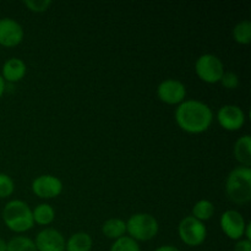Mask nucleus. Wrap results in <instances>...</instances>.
Instances as JSON below:
<instances>
[{"instance_id":"nucleus-1","label":"nucleus","mask_w":251,"mask_h":251,"mask_svg":"<svg viewBox=\"0 0 251 251\" xmlns=\"http://www.w3.org/2000/svg\"><path fill=\"white\" fill-rule=\"evenodd\" d=\"M176 122L188 134H202L210 129L213 122V112L206 103L198 100H188L176 107Z\"/></svg>"},{"instance_id":"nucleus-2","label":"nucleus","mask_w":251,"mask_h":251,"mask_svg":"<svg viewBox=\"0 0 251 251\" xmlns=\"http://www.w3.org/2000/svg\"><path fill=\"white\" fill-rule=\"evenodd\" d=\"M226 193L230 201L238 205H245L251 200V168L235 167L227 176Z\"/></svg>"},{"instance_id":"nucleus-3","label":"nucleus","mask_w":251,"mask_h":251,"mask_svg":"<svg viewBox=\"0 0 251 251\" xmlns=\"http://www.w3.org/2000/svg\"><path fill=\"white\" fill-rule=\"evenodd\" d=\"M1 217L5 226L14 233H25L34 226L31 207L22 200L9 201L2 208Z\"/></svg>"},{"instance_id":"nucleus-4","label":"nucleus","mask_w":251,"mask_h":251,"mask_svg":"<svg viewBox=\"0 0 251 251\" xmlns=\"http://www.w3.org/2000/svg\"><path fill=\"white\" fill-rule=\"evenodd\" d=\"M158 230V222L150 213H135L126 221V233L130 238L136 240L137 243L149 242V240L153 239Z\"/></svg>"},{"instance_id":"nucleus-5","label":"nucleus","mask_w":251,"mask_h":251,"mask_svg":"<svg viewBox=\"0 0 251 251\" xmlns=\"http://www.w3.org/2000/svg\"><path fill=\"white\" fill-rule=\"evenodd\" d=\"M178 234L181 242L188 247H200L207 237V228L203 222L196 220L193 216H186L179 222Z\"/></svg>"},{"instance_id":"nucleus-6","label":"nucleus","mask_w":251,"mask_h":251,"mask_svg":"<svg viewBox=\"0 0 251 251\" xmlns=\"http://www.w3.org/2000/svg\"><path fill=\"white\" fill-rule=\"evenodd\" d=\"M225 71V64L215 54H202L196 59L195 73L203 82H220Z\"/></svg>"},{"instance_id":"nucleus-7","label":"nucleus","mask_w":251,"mask_h":251,"mask_svg":"<svg viewBox=\"0 0 251 251\" xmlns=\"http://www.w3.org/2000/svg\"><path fill=\"white\" fill-rule=\"evenodd\" d=\"M159 100L169 105H179L185 100L186 87L180 80L166 78L157 87Z\"/></svg>"},{"instance_id":"nucleus-8","label":"nucleus","mask_w":251,"mask_h":251,"mask_svg":"<svg viewBox=\"0 0 251 251\" xmlns=\"http://www.w3.org/2000/svg\"><path fill=\"white\" fill-rule=\"evenodd\" d=\"M220 225L222 232L225 233L229 239L240 240L244 237L247 222H245L244 217H243L242 213H240L239 211H226V212L221 216Z\"/></svg>"},{"instance_id":"nucleus-9","label":"nucleus","mask_w":251,"mask_h":251,"mask_svg":"<svg viewBox=\"0 0 251 251\" xmlns=\"http://www.w3.org/2000/svg\"><path fill=\"white\" fill-rule=\"evenodd\" d=\"M32 191L41 199H54L63 191V181L51 174H42L32 181Z\"/></svg>"},{"instance_id":"nucleus-10","label":"nucleus","mask_w":251,"mask_h":251,"mask_svg":"<svg viewBox=\"0 0 251 251\" xmlns=\"http://www.w3.org/2000/svg\"><path fill=\"white\" fill-rule=\"evenodd\" d=\"M217 122L227 131H237L245 124V113L239 105L226 104L218 109Z\"/></svg>"},{"instance_id":"nucleus-11","label":"nucleus","mask_w":251,"mask_h":251,"mask_svg":"<svg viewBox=\"0 0 251 251\" xmlns=\"http://www.w3.org/2000/svg\"><path fill=\"white\" fill-rule=\"evenodd\" d=\"M25 36L21 25L11 17L0 19V46L12 48L19 46Z\"/></svg>"},{"instance_id":"nucleus-12","label":"nucleus","mask_w":251,"mask_h":251,"mask_svg":"<svg viewBox=\"0 0 251 251\" xmlns=\"http://www.w3.org/2000/svg\"><path fill=\"white\" fill-rule=\"evenodd\" d=\"M33 242L37 251H65V238L54 228L41 230Z\"/></svg>"},{"instance_id":"nucleus-13","label":"nucleus","mask_w":251,"mask_h":251,"mask_svg":"<svg viewBox=\"0 0 251 251\" xmlns=\"http://www.w3.org/2000/svg\"><path fill=\"white\" fill-rule=\"evenodd\" d=\"M27 73V66L25 61L20 58H10L4 63L1 69V77L5 82L16 83L25 77Z\"/></svg>"},{"instance_id":"nucleus-14","label":"nucleus","mask_w":251,"mask_h":251,"mask_svg":"<svg viewBox=\"0 0 251 251\" xmlns=\"http://www.w3.org/2000/svg\"><path fill=\"white\" fill-rule=\"evenodd\" d=\"M234 157L242 166H251V137L250 135H244L239 137L234 144Z\"/></svg>"},{"instance_id":"nucleus-15","label":"nucleus","mask_w":251,"mask_h":251,"mask_svg":"<svg viewBox=\"0 0 251 251\" xmlns=\"http://www.w3.org/2000/svg\"><path fill=\"white\" fill-rule=\"evenodd\" d=\"M93 240L88 233L77 232L71 235L65 244L66 251H91Z\"/></svg>"},{"instance_id":"nucleus-16","label":"nucleus","mask_w":251,"mask_h":251,"mask_svg":"<svg viewBox=\"0 0 251 251\" xmlns=\"http://www.w3.org/2000/svg\"><path fill=\"white\" fill-rule=\"evenodd\" d=\"M102 233L109 239H119L126 233V222L122 218H109L103 223Z\"/></svg>"},{"instance_id":"nucleus-17","label":"nucleus","mask_w":251,"mask_h":251,"mask_svg":"<svg viewBox=\"0 0 251 251\" xmlns=\"http://www.w3.org/2000/svg\"><path fill=\"white\" fill-rule=\"evenodd\" d=\"M33 222L39 226H49L55 220V210L49 203H39L32 210Z\"/></svg>"},{"instance_id":"nucleus-18","label":"nucleus","mask_w":251,"mask_h":251,"mask_svg":"<svg viewBox=\"0 0 251 251\" xmlns=\"http://www.w3.org/2000/svg\"><path fill=\"white\" fill-rule=\"evenodd\" d=\"M213 215H215V205L210 200L202 199L193 206V215L191 216L201 222L208 221Z\"/></svg>"},{"instance_id":"nucleus-19","label":"nucleus","mask_w":251,"mask_h":251,"mask_svg":"<svg viewBox=\"0 0 251 251\" xmlns=\"http://www.w3.org/2000/svg\"><path fill=\"white\" fill-rule=\"evenodd\" d=\"M233 37L237 43L247 46L251 43V22L249 20H242L233 28Z\"/></svg>"},{"instance_id":"nucleus-20","label":"nucleus","mask_w":251,"mask_h":251,"mask_svg":"<svg viewBox=\"0 0 251 251\" xmlns=\"http://www.w3.org/2000/svg\"><path fill=\"white\" fill-rule=\"evenodd\" d=\"M6 251H37L34 242L24 235H16L7 242Z\"/></svg>"},{"instance_id":"nucleus-21","label":"nucleus","mask_w":251,"mask_h":251,"mask_svg":"<svg viewBox=\"0 0 251 251\" xmlns=\"http://www.w3.org/2000/svg\"><path fill=\"white\" fill-rule=\"evenodd\" d=\"M109 251H141V249L136 240L130 238L129 235H124V237L114 240Z\"/></svg>"},{"instance_id":"nucleus-22","label":"nucleus","mask_w":251,"mask_h":251,"mask_svg":"<svg viewBox=\"0 0 251 251\" xmlns=\"http://www.w3.org/2000/svg\"><path fill=\"white\" fill-rule=\"evenodd\" d=\"M15 191V183L11 176L5 173H0V199L11 196Z\"/></svg>"},{"instance_id":"nucleus-23","label":"nucleus","mask_w":251,"mask_h":251,"mask_svg":"<svg viewBox=\"0 0 251 251\" xmlns=\"http://www.w3.org/2000/svg\"><path fill=\"white\" fill-rule=\"evenodd\" d=\"M53 4L51 0H25L24 5L32 12H44Z\"/></svg>"},{"instance_id":"nucleus-24","label":"nucleus","mask_w":251,"mask_h":251,"mask_svg":"<svg viewBox=\"0 0 251 251\" xmlns=\"http://www.w3.org/2000/svg\"><path fill=\"white\" fill-rule=\"evenodd\" d=\"M220 82L227 90H235L239 86V77L233 71H225V74L221 77Z\"/></svg>"},{"instance_id":"nucleus-25","label":"nucleus","mask_w":251,"mask_h":251,"mask_svg":"<svg viewBox=\"0 0 251 251\" xmlns=\"http://www.w3.org/2000/svg\"><path fill=\"white\" fill-rule=\"evenodd\" d=\"M234 251H251V240L245 239V238L237 240L234 245Z\"/></svg>"},{"instance_id":"nucleus-26","label":"nucleus","mask_w":251,"mask_h":251,"mask_svg":"<svg viewBox=\"0 0 251 251\" xmlns=\"http://www.w3.org/2000/svg\"><path fill=\"white\" fill-rule=\"evenodd\" d=\"M154 251H180L176 247H173V245H162V247L157 248Z\"/></svg>"},{"instance_id":"nucleus-27","label":"nucleus","mask_w":251,"mask_h":251,"mask_svg":"<svg viewBox=\"0 0 251 251\" xmlns=\"http://www.w3.org/2000/svg\"><path fill=\"white\" fill-rule=\"evenodd\" d=\"M5 90H6V82H5L4 78H2L1 75H0V98H1L2 95H4Z\"/></svg>"},{"instance_id":"nucleus-28","label":"nucleus","mask_w":251,"mask_h":251,"mask_svg":"<svg viewBox=\"0 0 251 251\" xmlns=\"http://www.w3.org/2000/svg\"><path fill=\"white\" fill-rule=\"evenodd\" d=\"M244 237H245V239L251 240V225L250 223H247V227H245V232H244Z\"/></svg>"},{"instance_id":"nucleus-29","label":"nucleus","mask_w":251,"mask_h":251,"mask_svg":"<svg viewBox=\"0 0 251 251\" xmlns=\"http://www.w3.org/2000/svg\"><path fill=\"white\" fill-rule=\"evenodd\" d=\"M7 250V243L4 239L0 238V251H6Z\"/></svg>"}]
</instances>
